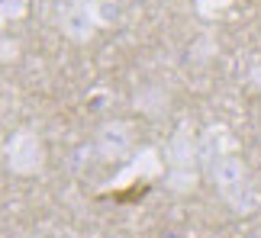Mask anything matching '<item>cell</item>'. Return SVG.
<instances>
[{"label": "cell", "instance_id": "6da1fadb", "mask_svg": "<svg viewBox=\"0 0 261 238\" xmlns=\"http://www.w3.org/2000/svg\"><path fill=\"white\" fill-rule=\"evenodd\" d=\"M206 174H210V181L216 184V190H219V196H223V203L229 210H236V213L258 210L261 196L252 187V181H248V167L239 155H232V152L219 155L216 161L206 167Z\"/></svg>", "mask_w": 261, "mask_h": 238}, {"label": "cell", "instance_id": "7a4b0ae2", "mask_svg": "<svg viewBox=\"0 0 261 238\" xmlns=\"http://www.w3.org/2000/svg\"><path fill=\"white\" fill-rule=\"evenodd\" d=\"M197 161H200V138H194L190 126H180L168 142V187L174 193H187L197 187Z\"/></svg>", "mask_w": 261, "mask_h": 238}, {"label": "cell", "instance_id": "3957f363", "mask_svg": "<svg viewBox=\"0 0 261 238\" xmlns=\"http://www.w3.org/2000/svg\"><path fill=\"white\" fill-rule=\"evenodd\" d=\"M94 152L107 164H123L136 155V132L126 119H110L94 132Z\"/></svg>", "mask_w": 261, "mask_h": 238}, {"label": "cell", "instance_id": "277c9868", "mask_svg": "<svg viewBox=\"0 0 261 238\" xmlns=\"http://www.w3.org/2000/svg\"><path fill=\"white\" fill-rule=\"evenodd\" d=\"M7 164H10V171H13L16 177L42 174V167H45V145H42V138H39L36 132H29V129L16 132L13 138H10V145H7Z\"/></svg>", "mask_w": 261, "mask_h": 238}, {"label": "cell", "instance_id": "5b68a950", "mask_svg": "<svg viewBox=\"0 0 261 238\" xmlns=\"http://www.w3.org/2000/svg\"><path fill=\"white\" fill-rule=\"evenodd\" d=\"M133 106L142 116L148 119H158V116H165L168 113V106H171V97H168L165 87H158V84H145V87H139L136 97H133Z\"/></svg>", "mask_w": 261, "mask_h": 238}, {"label": "cell", "instance_id": "8992f818", "mask_svg": "<svg viewBox=\"0 0 261 238\" xmlns=\"http://www.w3.org/2000/svg\"><path fill=\"white\" fill-rule=\"evenodd\" d=\"M223 142H229V132H226V129H219V126L206 129V132L200 135V161H203V167H210L219 155H229V148Z\"/></svg>", "mask_w": 261, "mask_h": 238}, {"label": "cell", "instance_id": "52a82bcc", "mask_svg": "<svg viewBox=\"0 0 261 238\" xmlns=\"http://www.w3.org/2000/svg\"><path fill=\"white\" fill-rule=\"evenodd\" d=\"M248 84H252L255 91H261V62H255L252 68H248Z\"/></svg>", "mask_w": 261, "mask_h": 238}, {"label": "cell", "instance_id": "ba28073f", "mask_svg": "<svg viewBox=\"0 0 261 238\" xmlns=\"http://www.w3.org/2000/svg\"><path fill=\"white\" fill-rule=\"evenodd\" d=\"M29 238H45V235H29Z\"/></svg>", "mask_w": 261, "mask_h": 238}]
</instances>
